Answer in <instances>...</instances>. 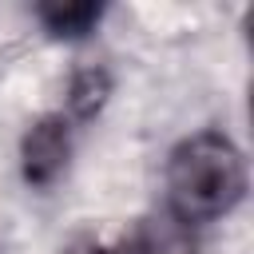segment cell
Masks as SVG:
<instances>
[{"mask_svg": "<svg viewBox=\"0 0 254 254\" xmlns=\"http://www.w3.org/2000/svg\"><path fill=\"white\" fill-rule=\"evenodd\" d=\"M67 151H71V135H67V123L64 115H44L32 123V131L24 135V179L32 187H48L64 163H67Z\"/></svg>", "mask_w": 254, "mask_h": 254, "instance_id": "7a4b0ae2", "label": "cell"}, {"mask_svg": "<svg viewBox=\"0 0 254 254\" xmlns=\"http://www.w3.org/2000/svg\"><path fill=\"white\" fill-rule=\"evenodd\" d=\"M107 91H111V79L103 67H79L75 79H71V91H67V107L75 119H91L103 103H107Z\"/></svg>", "mask_w": 254, "mask_h": 254, "instance_id": "277c9868", "label": "cell"}, {"mask_svg": "<svg viewBox=\"0 0 254 254\" xmlns=\"http://www.w3.org/2000/svg\"><path fill=\"white\" fill-rule=\"evenodd\" d=\"M242 194H246V167L226 135L202 131L171 151L167 198H171V214L183 226L222 218L226 210L238 206Z\"/></svg>", "mask_w": 254, "mask_h": 254, "instance_id": "6da1fadb", "label": "cell"}, {"mask_svg": "<svg viewBox=\"0 0 254 254\" xmlns=\"http://www.w3.org/2000/svg\"><path fill=\"white\" fill-rule=\"evenodd\" d=\"M103 16L99 4H44L40 8V20L48 24L52 36H87V28Z\"/></svg>", "mask_w": 254, "mask_h": 254, "instance_id": "5b68a950", "label": "cell"}, {"mask_svg": "<svg viewBox=\"0 0 254 254\" xmlns=\"http://www.w3.org/2000/svg\"><path fill=\"white\" fill-rule=\"evenodd\" d=\"M111 254H198V242L175 214H159L143 218Z\"/></svg>", "mask_w": 254, "mask_h": 254, "instance_id": "3957f363", "label": "cell"}, {"mask_svg": "<svg viewBox=\"0 0 254 254\" xmlns=\"http://www.w3.org/2000/svg\"><path fill=\"white\" fill-rule=\"evenodd\" d=\"M67 254H111L107 246H99L95 238H75L71 246H67Z\"/></svg>", "mask_w": 254, "mask_h": 254, "instance_id": "8992f818", "label": "cell"}]
</instances>
